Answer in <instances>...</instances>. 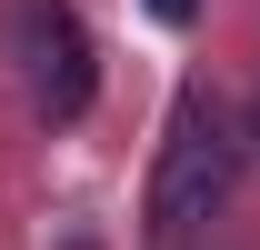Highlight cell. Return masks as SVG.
<instances>
[{"instance_id":"6da1fadb","label":"cell","mask_w":260,"mask_h":250,"mask_svg":"<svg viewBox=\"0 0 260 250\" xmlns=\"http://www.w3.org/2000/svg\"><path fill=\"white\" fill-rule=\"evenodd\" d=\"M240 180V150H230V130L180 100L170 110V150H160V180H150V240H180L190 220H210V200H230Z\"/></svg>"},{"instance_id":"7a4b0ae2","label":"cell","mask_w":260,"mask_h":250,"mask_svg":"<svg viewBox=\"0 0 260 250\" xmlns=\"http://www.w3.org/2000/svg\"><path fill=\"white\" fill-rule=\"evenodd\" d=\"M30 90L50 120L90 110V30L70 20V0H30Z\"/></svg>"},{"instance_id":"3957f363","label":"cell","mask_w":260,"mask_h":250,"mask_svg":"<svg viewBox=\"0 0 260 250\" xmlns=\"http://www.w3.org/2000/svg\"><path fill=\"white\" fill-rule=\"evenodd\" d=\"M150 10H160V20H190V0H150Z\"/></svg>"},{"instance_id":"277c9868","label":"cell","mask_w":260,"mask_h":250,"mask_svg":"<svg viewBox=\"0 0 260 250\" xmlns=\"http://www.w3.org/2000/svg\"><path fill=\"white\" fill-rule=\"evenodd\" d=\"M250 140H260V100H250Z\"/></svg>"}]
</instances>
